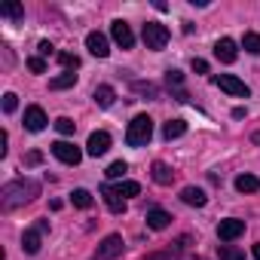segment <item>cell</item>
<instances>
[{
    "mask_svg": "<svg viewBox=\"0 0 260 260\" xmlns=\"http://www.w3.org/2000/svg\"><path fill=\"white\" fill-rule=\"evenodd\" d=\"M25 128H28V132H43V128H46V113H43V107H28L25 110Z\"/></svg>",
    "mask_w": 260,
    "mask_h": 260,
    "instance_id": "12",
    "label": "cell"
},
{
    "mask_svg": "<svg viewBox=\"0 0 260 260\" xmlns=\"http://www.w3.org/2000/svg\"><path fill=\"white\" fill-rule=\"evenodd\" d=\"M217 257L220 260H245V251L236 245H217Z\"/></svg>",
    "mask_w": 260,
    "mask_h": 260,
    "instance_id": "22",
    "label": "cell"
},
{
    "mask_svg": "<svg viewBox=\"0 0 260 260\" xmlns=\"http://www.w3.org/2000/svg\"><path fill=\"white\" fill-rule=\"evenodd\" d=\"M113 190L125 199V196H138V193H141V184H135V181H122V184H119V187H113Z\"/></svg>",
    "mask_w": 260,
    "mask_h": 260,
    "instance_id": "27",
    "label": "cell"
},
{
    "mask_svg": "<svg viewBox=\"0 0 260 260\" xmlns=\"http://www.w3.org/2000/svg\"><path fill=\"white\" fill-rule=\"evenodd\" d=\"M190 260H205V257H190Z\"/></svg>",
    "mask_w": 260,
    "mask_h": 260,
    "instance_id": "38",
    "label": "cell"
},
{
    "mask_svg": "<svg viewBox=\"0 0 260 260\" xmlns=\"http://www.w3.org/2000/svg\"><path fill=\"white\" fill-rule=\"evenodd\" d=\"M55 128H58L61 135H74L77 122H74V119H68V116H58V119H55Z\"/></svg>",
    "mask_w": 260,
    "mask_h": 260,
    "instance_id": "28",
    "label": "cell"
},
{
    "mask_svg": "<svg viewBox=\"0 0 260 260\" xmlns=\"http://www.w3.org/2000/svg\"><path fill=\"white\" fill-rule=\"evenodd\" d=\"M86 49H89L95 58H107V55H110V43H107V37H104L101 31H89V34H86Z\"/></svg>",
    "mask_w": 260,
    "mask_h": 260,
    "instance_id": "9",
    "label": "cell"
},
{
    "mask_svg": "<svg viewBox=\"0 0 260 260\" xmlns=\"http://www.w3.org/2000/svg\"><path fill=\"white\" fill-rule=\"evenodd\" d=\"M0 16H7L13 22H22L25 19V7L22 4H4V7H0Z\"/></svg>",
    "mask_w": 260,
    "mask_h": 260,
    "instance_id": "23",
    "label": "cell"
},
{
    "mask_svg": "<svg viewBox=\"0 0 260 260\" xmlns=\"http://www.w3.org/2000/svg\"><path fill=\"white\" fill-rule=\"evenodd\" d=\"M110 37H113V43L122 46V49H132V46H135V34H132V28H128L122 19H116V22L110 25Z\"/></svg>",
    "mask_w": 260,
    "mask_h": 260,
    "instance_id": "7",
    "label": "cell"
},
{
    "mask_svg": "<svg viewBox=\"0 0 260 260\" xmlns=\"http://www.w3.org/2000/svg\"><path fill=\"white\" fill-rule=\"evenodd\" d=\"M37 193H40V184H37V181L19 178V181H10L4 190H0V202H4V211H10V208H16V205L31 202Z\"/></svg>",
    "mask_w": 260,
    "mask_h": 260,
    "instance_id": "1",
    "label": "cell"
},
{
    "mask_svg": "<svg viewBox=\"0 0 260 260\" xmlns=\"http://www.w3.org/2000/svg\"><path fill=\"white\" fill-rule=\"evenodd\" d=\"M135 89L144 92V95H156V86H150V83H135Z\"/></svg>",
    "mask_w": 260,
    "mask_h": 260,
    "instance_id": "35",
    "label": "cell"
},
{
    "mask_svg": "<svg viewBox=\"0 0 260 260\" xmlns=\"http://www.w3.org/2000/svg\"><path fill=\"white\" fill-rule=\"evenodd\" d=\"M92 98H95V104H98V107H110V104L116 101V92H113V86H98Z\"/></svg>",
    "mask_w": 260,
    "mask_h": 260,
    "instance_id": "19",
    "label": "cell"
},
{
    "mask_svg": "<svg viewBox=\"0 0 260 260\" xmlns=\"http://www.w3.org/2000/svg\"><path fill=\"white\" fill-rule=\"evenodd\" d=\"M150 178H153L159 187H169V184L175 181V172H172L166 162H153V169H150Z\"/></svg>",
    "mask_w": 260,
    "mask_h": 260,
    "instance_id": "15",
    "label": "cell"
},
{
    "mask_svg": "<svg viewBox=\"0 0 260 260\" xmlns=\"http://www.w3.org/2000/svg\"><path fill=\"white\" fill-rule=\"evenodd\" d=\"M107 150H110V135L107 132H92L89 144H86V153L89 156H104Z\"/></svg>",
    "mask_w": 260,
    "mask_h": 260,
    "instance_id": "11",
    "label": "cell"
},
{
    "mask_svg": "<svg viewBox=\"0 0 260 260\" xmlns=\"http://www.w3.org/2000/svg\"><path fill=\"white\" fill-rule=\"evenodd\" d=\"M184 132H187V122H184V119H169V122L162 125V138H166V141L181 138Z\"/></svg>",
    "mask_w": 260,
    "mask_h": 260,
    "instance_id": "17",
    "label": "cell"
},
{
    "mask_svg": "<svg viewBox=\"0 0 260 260\" xmlns=\"http://www.w3.org/2000/svg\"><path fill=\"white\" fill-rule=\"evenodd\" d=\"M166 83L169 86H181L184 83V74L181 71H166Z\"/></svg>",
    "mask_w": 260,
    "mask_h": 260,
    "instance_id": "31",
    "label": "cell"
},
{
    "mask_svg": "<svg viewBox=\"0 0 260 260\" xmlns=\"http://www.w3.org/2000/svg\"><path fill=\"white\" fill-rule=\"evenodd\" d=\"M181 199H184L187 205H196V208H202V205L208 202V196H205L199 187H184V190H181Z\"/></svg>",
    "mask_w": 260,
    "mask_h": 260,
    "instance_id": "16",
    "label": "cell"
},
{
    "mask_svg": "<svg viewBox=\"0 0 260 260\" xmlns=\"http://www.w3.org/2000/svg\"><path fill=\"white\" fill-rule=\"evenodd\" d=\"M58 61H61L68 71H77V68H80V58H77V55H71V52H58Z\"/></svg>",
    "mask_w": 260,
    "mask_h": 260,
    "instance_id": "29",
    "label": "cell"
},
{
    "mask_svg": "<svg viewBox=\"0 0 260 260\" xmlns=\"http://www.w3.org/2000/svg\"><path fill=\"white\" fill-rule=\"evenodd\" d=\"M16 107H19V98H16L13 92H7V95H4V110H7V113H16Z\"/></svg>",
    "mask_w": 260,
    "mask_h": 260,
    "instance_id": "30",
    "label": "cell"
},
{
    "mask_svg": "<svg viewBox=\"0 0 260 260\" xmlns=\"http://www.w3.org/2000/svg\"><path fill=\"white\" fill-rule=\"evenodd\" d=\"M122 248H125V242H122V236H116V233H110L101 245H98V251L92 254V260H113V257H119L122 254Z\"/></svg>",
    "mask_w": 260,
    "mask_h": 260,
    "instance_id": "4",
    "label": "cell"
},
{
    "mask_svg": "<svg viewBox=\"0 0 260 260\" xmlns=\"http://www.w3.org/2000/svg\"><path fill=\"white\" fill-rule=\"evenodd\" d=\"M193 71H196V74H208V61H202V58H193Z\"/></svg>",
    "mask_w": 260,
    "mask_h": 260,
    "instance_id": "34",
    "label": "cell"
},
{
    "mask_svg": "<svg viewBox=\"0 0 260 260\" xmlns=\"http://www.w3.org/2000/svg\"><path fill=\"white\" fill-rule=\"evenodd\" d=\"M242 233H245V220H239V217H226V220L217 223V239H220V242H233V239H239Z\"/></svg>",
    "mask_w": 260,
    "mask_h": 260,
    "instance_id": "8",
    "label": "cell"
},
{
    "mask_svg": "<svg viewBox=\"0 0 260 260\" xmlns=\"http://www.w3.org/2000/svg\"><path fill=\"white\" fill-rule=\"evenodd\" d=\"M71 202H74L77 208H92V193H89V190H74V193H71Z\"/></svg>",
    "mask_w": 260,
    "mask_h": 260,
    "instance_id": "26",
    "label": "cell"
},
{
    "mask_svg": "<svg viewBox=\"0 0 260 260\" xmlns=\"http://www.w3.org/2000/svg\"><path fill=\"white\" fill-rule=\"evenodd\" d=\"M40 52H43V55H52V43H49V40H40Z\"/></svg>",
    "mask_w": 260,
    "mask_h": 260,
    "instance_id": "36",
    "label": "cell"
},
{
    "mask_svg": "<svg viewBox=\"0 0 260 260\" xmlns=\"http://www.w3.org/2000/svg\"><path fill=\"white\" fill-rule=\"evenodd\" d=\"M214 86L223 89V92H230V95H236V98H248V95H251V89H248L239 77H233V74H217V77H214Z\"/></svg>",
    "mask_w": 260,
    "mask_h": 260,
    "instance_id": "5",
    "label": "cell"
},
{
    "mask_svg": "<svg viewBox=\"0 0 260 260\" xmlns=\"http://www.w3.org/2000/svg\"><path fill=\"white\" fill-rule=\"evenodd\" d=\"M101 196H104V205H107L113 214H122V211H125V199H122L113 187H101Z\"/></svg>",
    "mask_w": 260,
    "mask_h": 260,
    "instance_id": "13",
    "label": "cell"
},
{
    "mask_svg": "<svg viewBox=\"0 0 260 260\" xmlns=\"http://www.w3.org/2000/svg\"><path fill=\"white\" fill-rule=\"evenodd\" d=\"M28 68H31L34 74H46V61H43V58H28Z\"/></svg>",
    "mask_w": 260,
    "mask_h": 260,
    "instance_id": "32",
    "label": "cell"
},
{
    "mask_svg": "<svg viewBox=\"0 0 260 260\" xmlns=\"http://www.w3.org/2000/svg\"><path fill=\"white\" fill-rule=\"evenodd\" d=\"M169 37H172V34H169L166 25H159V22H147V25H144V43H147V49H153V52L166 49Z\"/></svg>",
    "mask_w": 260,
    "mask_h": 260,
    "instance_id": "3",
    "label": "cell"
},
{
    "mask_svg": "<svg viewBox=\"0 0 260 260\" xmlns=\"http://www.w3.org/2000/svg\"><path fill=\"white\" fill-rule=\"evenodd\" d=\"M22 251H28V254H37V251H40V230H25V236H22Z\"/></svg>",
    "mask_w": 260,
    "mask_h": 260,
    "instance_id": "21",
    "label": "cell"
},
{
    "mask_svg": "<svg viewBox=\"0 0 260 260\" xmlns=\"http://www.w3.org/2000/svg\"><path fill=\"white\" fill-rule=\"evenodd\" d=\"M169 223H172V214L169 211H162V208H150L147 211V226L150 230L159 233V230H169Z\"/></svg>",
    "mask_w": 260,
    "mask_h": 260,
    "instance_id": "14",
    "label": "cell"
},
{
    "mask_svg": "<svg viewBox=\"0 0 260 260\" xmlns=\"http://www.w3.org/2000/svg\"><path fill=\"white\" fill-rule=\"evenodd\" d=\"M150 138H153V119L147 113H138L125 128V144L128 147H144Z\"/></svg>",
    "mask_w": 260,
    "mask_h": 260,
    "instance_id": "2",
    "label": "cell"
},
{
    "mask_svg": "<svg viewBox=\"0 0 260 260\" xmlns=\"http://www.w3.org/2000/svg\"><path fill=\"white\" fill-rule=\"evenodd\" d=\"M214 55H217V61H223V64H233V61L239 58L236 40H230V37H220V40L214 43Z\"/></svg>",
    "mask_w": 260,
    "mask_h": 260,
    "instance_id": "10",
    "label": "cell"
},
{
    "mask_svg": "<svg viewBox=\"0 0 260 260\" xmlns=\"http://www.w3.org/2000/svg\"><path fill=\"white\" fill-rule=\"evenodd\" d=\"M74 83H77V74H74V71H64V74H58V77L49 80V89L58 92V89H71Z\"/></svg>",
    "mask_w": 260,
    "mask_h": 260,
    "instance_id": "18",
    "label": "cell"
},
{
    "mask_svg": "<svg viewBox=\"0 0 260 260\" xmlns=\"http://www.w3.org/2000/svg\"><path fill=\"white\" fill-rule=\"evenodd\" d=\"M236 190H239V193H257V190H260V178H254V175H239V178H236Z\"/></svg>",
    "mask_w": 260,
    "mask_h": 260,
    "instance_id": "20",
    "label": "cell"
},
{
    "mask_svg": "<svg viewBox=\"0 0 260 260\" xmlns=\"http://www.w3.org/2000/svg\"><path fill=\"white\" fill-rule=\"evenodd\" d=\"M40 162H43V153H40V150H31V153L25 156V166H40Z\"/></svg>",
    "mask_w": 260,
    "mask_h": 260,
    "instance_id": "33",
    "label": "cell"
},
{
    "mask_svg": "<svg viewBox=\"0 0 260 260\" xmlns=\"http://www.w3.org/2000/svg\"><path fill=\"white\" fill-rule=\"evenodd\" d=\"M125 172H128V162L116 159V162H110V166H107V172H104V175H107V181H119Z\"/></svg>",
    "mask_w": 260,
    "mask_h": 260,
    "instance_id": "24",
    "label": "cell"
},
{
    "mask_svg": "<svg viewBox=\"0 0 260 260\" xmlns=\"http://www.w3.org/2000/svg\"><path fill=\"white\" fill-rule=\"evenodd\" d=\"M254 257H257V260H260V242H257V245H254Z\"/></svg>",
    "mask_w": 260,
    "mask_h": 260,
    "instance_id": "37",
    "label": "cell"
},
{
    "mask_svg": "<svg viewBox=\"0 0 260 260\" xmlns=\"http://www.w3.org/2000/svg\"><path fill=\"white\" fill-rule=\"evenodd\" d=\"M242 46H245V52H251V55H260V34L248 31V34L242 37Z\"/></svg>",
    "mask_w": 260,
    "mask_h": 260,
    "instance_id": "25",
    "label": "cell"
},
{
    "mask_svg": "<svg viewBox=\"0 0 260 260\" xmlns=\"http://www.w3.org/2000/svg\"><path fill=\"white\" fill-rule=\"evenodd\" d=\"M52 153H55V159H61L64 166H77V162L83 159V150H80L77 144H71V141H55V144H52Z\"/></svg>",
    "mask_w": 260,
    "mask_h": 260,
    "instance_id": "6",
    "label": "cell"
}]
</instances>
